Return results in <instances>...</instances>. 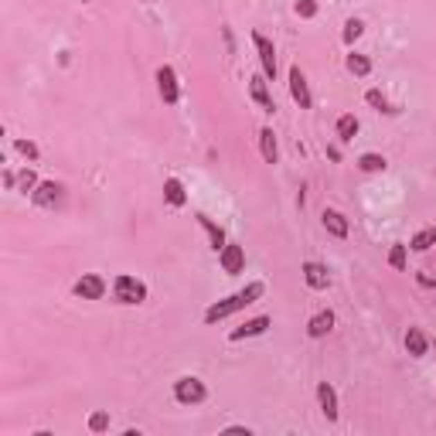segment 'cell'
<instances>
[{
  "label": "cell",
  "mask_w": 436,
  "mask_h": 436,
  "mask_svg": "<svg viewBox=\"0 0 436 436\" xmlns=\"http://www.w3.org/2000/svg\"><path fill=\"white\" fill-rule=\"evenodd\" d=\"M263 293H266V286H263L259 279H256V283H245V290H238V293H232V297L211 304V307L204 311V324H218V320L232 317V314H238V311H245L249 304H256Z\"/></svg>",
  "instance_id": "6da1fadb"
},
{
  "label": "cell",
  "mask_w": 436,
  "mask_h": 436,
  "mask_svg": "<svg viewBox=\"0 0 436 436\" xmlns=\"http://www.w3.org/2000/svg\"><path fill=\"white\" fill-rule=\"evenodd\" d=\"M174 399L181 402V406H198L208 399V389H204V382L195 378V375H184V378H177L174 382Z\"/></svg>",
  "instance_id": "7a4b0ae2"
},
{
  "label": "cell",
  "mask_w": 436,
  "mask_h": 436,
  "mask_svg": "<svg viewBox=\"0 0 436 436\" xmlns=\"http://www.w3.org/2000/svg\"><path fill=\"white\" fill-rule=\"evenodd\" d=\"M113 293H116L119 304H143L147 300V286L137 277H126V273L113 279Z\"/></svg>",
  "instance_id": "3957f363"
},
{
  "label": "cell",
  "mask_w": 436,
  "mask_h": 436,
  "mask_svg": "<svg viewBox=\"0 0 436 436\" xmlns=\"http://www.w3.org/2000/svg\"><path fill=\"white\" fill-rule=\"evenodd\" d=\"M252 44H256V51H259L263 76H266V79H277V48H273V41L266 38V35H259V31H252Z\"/></svg>",
  "instance_id": "277c9868"
},
{
  "label": "cell",
  "mask_w": 436,
  "mask_h": 436,
  "mask_svg": "<svg viewBox=\"0 0 436 436\" xmlns=\"http://www.w3.org/2000/svg\"><path fill=\"white\" fill-rule=\"evenodd\" d=\"M157 92H160V99H164L167 106H174V103L181 99V85H177V72H174L171 65H160V69H157Z\"/></svg>",
  "instance_id": "5b68a950"
},
{
  "label": "cell",
  "mask_w": 436,
  "mask_h": 436,
  "mask_svg": "<svg viewBox=\"0 0 436 436\" xmlns=\"http://www.w3.org/2000/svg\"><path fill=\"white\" fill-rule=\"evenodd\" d=\"M218 263H222V270H225L229 277H238V273L245 270V249L236 245V242H225V249L218 252Z\"/></svg>",
  "instance_id": "8992f818"
},
{
  "label": "cell",
  "mask_w": 436,
  "mask_h": 436,
  "mask_svg": "<svg viewBox=\"0 0 436 436\" xmlns=\"http://www.w3.org/2000/svg\"><path fill=\"white\" fill-rule=\"evenodd\" d=\"M249 96H252V103H256L263 113H277V103H273V92H270V85H266V76H252V79H249Z\"/></svg>",
  "instance_id": "52a82bcc"
},
{
  "label": "cell",
  "mask_w": 436,
  "mask_h": 436,
  "mask_svg": "<svg viewBox=\"0 0 436 436\" xmlns=\"http://www.w3.org/2000/svg\"><path fill=\"white\" fill-rule=\"evenodd\" d=\"M290 96H293V103L300 106V110H311V89H307V76L300 72V65H293L290 69Z\"/></svg>",
  "instance_id": "ba28073f"
},
{
  "label": "cell",
  "mask_w": 436,
  "mask_h": 436,
  "mask_svg": "<svg viewBox=\"0 0 436 436\" xmlns=\"http://www.w3.org/2000/svg\"><path fill=\"white\" fill-rule=\"evenodd\" d=\"M103 293H106V279L99 273H85L76 283V297H82V300H103Z\"/></svg>",
  "instance_id": "9c48e42d"
},
{
  "label": "cell",
  "mask_w": 436,
  "mask_h": 436,
  "mask_svg": "<svg viewBox=\"0 0 436 436\" xmlns=\"http://www.w3.org/2000/svg\"><path fill=\"white\" fill-rule=\"evenodd\" d=\"M62 191H65L62 184H55V181H41L38 188L31 191V201H35L38 208H55V204L62 201Z\"/></svg>",
  "instance_id": "30bf717a"
},
{
  "label": "cell",
  "mask_w": 436,
  "mask_h": 436,
  "mask_svg": "<svg viewBox=\"0 0 436 436\" xmlns=\"http://www.w3.org/2000/svg\"><path fill=\"white\" fill-rule=\"evenodd\" d=\"M270 324H273V317H252V320H245L242 327H236L232 334H229V341H245V338H259V334H266L270 331Z\"/></svg>",
  "instance_id": "8fae6325"
},
{
  "label": "cell",
  "mask_w": 436,
  "mask_h": 436,
  "mask_svg": "<svg viewBox=\"0 0 436 436\" xmlns=\"http://www.w3.org/2000/svg\"><path fill=\"white\" fill-rule=\"evenodd\" d=\"M317 402H320V412L327 416V423H334L338 419V392H334L331 382H320L317 385Z\"/></svg>",
  "instance_id": "7c38bea8"
},
{
  "label": "cell",
  "mask_w": 436,
  "mask_h": 436,
  "mask_svg": "<svg viewBox=\"0 0 436 436\" xmlns=\"http://www.w3.org/2000/svg\"><path fill=\"white\" fill-rule=\"evenodd\" d=\"M320 222H324V229H327L334 238H348V218H345L338 208H324Z\"/></svg>",
  "instance_id": "4fadbf2b"
},
{
  "label": "cell",
  "mask_w": 436,
  "mask_h": 436,
  "mask_svg": "<svg viewBox=\"0 0 436 436\" xmlns=\"http://www.w3.org/2000/svg\"><path fill=\"white\" fill-rule=\"evenodd\" d=\"M304 279H307L311 290H327L331 286V273L320 263H304Z\"/></svg>",
  "instance_id": "5bb4252c"
},
{
  "label": "cell",
  "mask_w": 436,
  "mask_h": 436,
  "mask_svg": "<svg viewBox=\"0 0 436 436\" xmlns=\"http://www.w3.org/2000/svg\"><path fill=\"white\" fill-rule=\"evenodd\" d=\"M406 351L412 358H423L430 351V338H426L419 327H409V331H406Z\"/></svg>",
  "instance_id": "9a60e30c"
},
{
  "label": "cell",
  "mask_w": 436,
  "mask_h": 436,
  "mask_svg": "<svg viewBox=\"0 0 436 436\" xmlns=\"http://www.w3.org/2000/svg\"><path fill=\"white\" fill-rule=\"evenodd\" d=\"M331 331H334V314L331 311H320V314H314L307 320V334L311 338H327Z\"/></svg>",
  "instance_id": "2e32d148"
},
{
  "label": "cell",
  "mask_w": 436,
  "mask_h": 436,
  "mask_svg": "<svg viewBox=\"0 0 436 436\" xmlns=\"http://www.w3.org/2000/svg\"><path fill=\"white\" fill-rule=\"evenodd\" d=\"M259 150H263V160H266V164H277V160H279L277 133H273L270 126H263V130H259Z\"/></svg>",
  "instance_id": "e0dca14e"
},
{
  "label": "cell",
  "mask_w": 436,
  "mask_h": 436,
  "mask_svg": "<svg viewBox=\"0 0 436 436\" xmlns=\"http://www.w3.org/2000/svg\"><path fill=\"white\" fill-rule=\"evenodd\" d=\"M195 218H198L201 229L208 232V242H211V249H215V252H222V249H225V232H222V229H218V225H215V222H211L208 215H195Z\"/></svg>",
  "instance_id": "ac0fdd59"
},
{
  "label": "cell",
  "mask_w": 436,
  "mask_h": 436,
  "mask_svg": "<svg viewBox=\"0 0 436 436\" xmlns=\"http://www.w3.org/2000/svg\"><path fill=\"white\" fill-rule=\"evenodd\" d=\"M164 198H167V204L181 208V204L188 201V195H184V184H181L177 177H167V181H164Z\"/></svg>",
  "instance_id": "d6986e66"
},
{
  "label": "cell",
  "mask_w": 436,
  "mask_h": 436,
  "mask_svg": "<svg viewBox=\"0 0 436 436\" xmlns=\"http://www.w3.org/2000/svg\"><path fill=\"white\" fill-rule=\"evenodd\" d=\"M365 103H368L372 110H378V113H389V116H392V113H399L396 106H392V103H389V99H385L378 89H368V92H365Z\"/></svg>",
  "instance_id": "ffe728a7"
},
{
  "label": "cell",
  "mask_w": 436,
  "mask_h": 436,
  "mask_svg": "<svg viewBox=\"0 0 436 436\" xmlns=\"http://www.w3.org/2000/svg\"><path fill=\"white\" fill-rule=\"evenodd\" d=\"M416 252H426V249H433L436 245V225H430V229H419L416 236H412V242H409Z\"/></svg>",
  "instance_id": "44dd1931"
},
{
  "label": "cell",
  "mask_w": 436,
  "mask_h": 436,
  "mask_svg": "<svg viewBox=\"0 0 436 436\" xmlns=\"http://www.w3.org/2000/svg\"><path fill=\"white\" fill-rule=\"evenodd\" d=\"M358 167H361L365 174H378V171L389 167V160L382 157V154H361V157H358Z\"/></svg>",
  "instance_id": "7402d4cb"
},
{
  "label": "cell",
  "mask_w": 436,
  "mask_h": 436,
  "mask_svg": "<svg viewBox=\"0 0 436 436\" xmlns=\"http://www.w3.org/2000/svg\"><path fill=\"white\" fill-rule=\"evenodd\" d=\"M355 133H358V119L351 116V113L338 119V137H341L345 143H351V140H355Z\"/></svg>",
  "instance_id": "603a6c76"
},
{
  "label": "cell",
  "mask_w": 436,
  "mask_h": 436,
  "mask_svg": "<svg viewBox=\"0 0 436 436\" xmlns=\"http://www.w3.org/2000/svg\"><path fill=\"white\" fill-rule=\"evenodd\" d=\"M348 72L358 76V79H365V76L372 72V62H368L365 55H348Z\"/></svg>",
  "instance_id": "cb8c5ba5"
},
{
  "label": "cell",
  "mask_w": 436,
  "mask_h": 436,
  "mask_svg": "<svg viewBox=\"0 0 436 436\" xmlns=\"http://www.w3.org/2000/svg\"><path fill=\"white\" fill-rule=\"evenodd\" d=\"M35 188H38V174H35V171H21V177H17V191L28 195V191H35Z\"/></svg>",
  "instance_id": "d4e9b609"
},
{
  "label": "cell",
  "mask_w": 436,
  "mask_h": 436,
  "mask_svg": "<svg viewBox=\"0 0 436 436\" xmlns=\"http://www.w3.org/2000/svg\"><path fill=\"white\" fill-rule=\"evenodd\" d=\"M361 31H365V24H361L358 17H351V21L345 24V44H355V41L361 38Z\"/></svg>",
  "instance_id": "484cf974"
},
{
  "label": "cell",
  "mask_w": 436,
  "mask_h": 436,
  "mask_svg": "<svg viewBox=\"0 0 436 436\" xmlns=\"http://www.w3.org/2000/svg\"><path fill=\"white\" fill-rule=\"evenodd\" d=\"M389 266H392V270H406V245H402V242L392 245V252H389Z\"/></svg>",
  "instance_id": "4316f807"
},
{
  "label": "cell",
  "mask_w": 436,
  "mask_h": 436,
  "mask_svg": "<svg viewBox=\"0 0 436 436\" xmlns=\"http://www.w3.org/2000/svg\"><path fill=\"white\" fill-rule=\"evenodd\" d=\"M89 430H92V433L110 430V416H106V412H92V416H89Z\"/></svg>",
  "instance_id": "83f0119b"
},
{
  "label": "cell",
  "mask_w": 436,
  "mask_h": 436,
  "mask_svg": "<svg viewBox=\"0 0 436 436\" xmlns=\"http://www.w3.org/2000/svg\"><path fill=\"white\" fill-rule=\"evenodd\" d=\"M297 14L300 17H314L317 14V0H297Z\"/></svg>",
  "instance_id": "f1b7e54d"
},
{
  "label": "cell",
  "mask_w": 436,
  "mask_h": 436,
  "mask_svg": "<svg viewBox=\"0 0 436 436\" xmlns=\"http://www.w3.org/2000/svg\"><path fill=\"white\" fill-rule=\"evenodd\" d=\"M14 147H17V150H21V154H24L28 160H38V147H35L31 140H17Z\"/></svg>",
  "instance_id": "f546056e"
},
{
  "label": "cell",
  "mask_w": 436,
  "mask_h": 436,
  "mask_svg": "<svg viewBox=\"0 0 436 436\" xmlns=\"http://www.w3.org/2000/svg\"><path fill=\"white\" fill-rule=\"evenodd\" d=\"M225 433L229 436H252V430H245V426H229Z\"/></svg>",
  "instance_id": "4dcf8cb0"
},
{
  "label": "cell",
  "mask_w": 436,
  "mask_h": 436,
  "mask_svg": "<svg viewBox=\"0 0 436 436\" xmlns=\"http://www.w3.org/2000/svg\"><path fill=\"white\" fill-rule=\"evenodd\" d=\"M419 286H436V277H430V273H419Z\"/></svg>",
  "instance_id": "1f68e13d"
},
{
  "label": "cell",
  "mask_w": 436,
  "mask_h": 436,
  "mask_svg": "<svg viewBox=\"0 0 436 436\" xmlns=\"http://www.w3.org/2000/svg\"><path fill=\"white\" fill-rule=\"evenodd\" d=\"M143 3H154V0H143Z\"/></svg>",
  "instance_id": "d6a6232c"
}]
</instances>
